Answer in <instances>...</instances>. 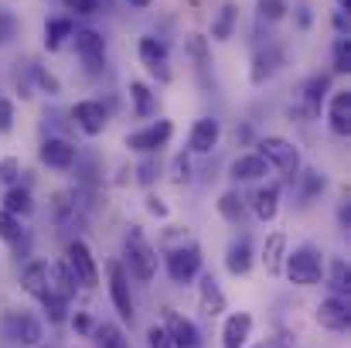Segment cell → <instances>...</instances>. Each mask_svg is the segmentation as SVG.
<instances>
[{"label": "cell", "instance_id": "cell-1", "mask_svg": "<svg viewBox=\"0 0 351 348\" xmlns=\"http://www.w3.org/2000/svg\"><path fill=\"white\" fill-rule=\"evenodd\" d=\"M283 273H287L290 283H297V287H317V283H324V273H328L324 253H321L314 242H300V246L287 249Z\"/></svg>", "mask_w": 351, "mask_h": 348}, {"label": "cell", "instance_id": "cell-2", "mask_svg": "<svg viewBox=\"0 0 351 348\" xmlns=\"http://www.w3.org/2000/svg\"><path fill=\"white\" fill-rule=\"evenodd\" d=\"M123 266L140 283H150L157 273V249L150 246L140 226H130V232L123 235Z\"/></svg>", "mask_w": 351, "mask_h": 348}, {"label": "cell", "instance_id": "cell-3", "mask_svg": "<svg viewBox=\"0 0 351 348\" xmlns=\"http://www.w3.org/2000/svg\"><path fill=\"white\" fill-rule=\"evenodd\" d=\"M331 96V76L328 72H317V76H311V79H304L300 82V89H297V100L290 103V119H300V123H311V119H317L321 116V106H324V100Z\"/></svg>", "mask_w": 351, "mask_h": 348}, {"label": "cell", "instance_id": "cell-4", "mask_svg": "<svg viewBox=\"0 0 351 348\" xmlns=\"http://www.w3.org/2000/svg\"><path fill=\"white\" fill-rule=\"evenodd\" d=\"M256 154H259L273 171H280V174L290 178V181L300 174V150H297V143L287 140V137H259V140H256Z\"/></svg>", "mask_w": 351, "mask_h": 348}, {"label": "cell", "instance_id": "cell-5", "mask_svg": "<svg viewBox=\"0 0 351 348\" xmlns=\"http://www.w3.org/2000/svg\"><path fill=\"white\" fill-rule=\"evenodd\" d=\"M164 266H167V277H171L178 287L195 283L198 273H202V246H198V242H184V246L167 249Z\"/></svg>", "mask_w": 351, "mask_h": 348}, {"label": "cell", "instance_id": "cell-6", "mask_svg": "<svg viewBox=\"0 0 351 348\" xmlns=\"http://www.w3.org/2000/svg\"><path fill=\"white\" fill-rule=\"evenodd\" d=\"M72 45H75V55L86 65V72L103 76V69H106V38L96 27H79V31H72Z\"/></svg>", "mask_w": 351, "mask_h": 348}, {"label": "cell", "instance_id": "cell-7", "mask_svg": "<svg viewBox=\"0 0 351 348\" xmlns=\"http://www.w3.org/2000/svg\"><path fill=\"white\" fill-rule=\"evenodd\" d=\"M65 263H69V270H72V277H75V283H79V287L93 290V287L99 283L96 256H93V249H89L82 239H72V242L65 246Z\"/></svg>", "mask_w": 351, "mask_h": 348}, {"label": "cell", "instance_id": "cell-8", "mask_svg": "<svg viewBox=\"0 0 351 348\" xmlns=\"http://www.w3.org/2000/svg\"><path fill=\"white\" fill-rule=\"evenodd\" d=\"M171 137H174V123H171V119H154V123L133 130V133L126 137V147H130L133 154H157L160 147H167Z\"/></svg>", "mask_w": 351, "mask_h": 348}, {"label": "cell", "instance_id": "cell-9", "mask_svg": "<svg viewBox=\"0 0 351 348\" xmlns=\"http://www.w3.org/2000/svg\"><path fill=\"white\" fill-rule=\"evenodd\" d=\"M38 161L51 171H72L79 164V147L65 137H45L38 147Z\"/></svg>", "mask_w": 351, "mask_h": 348}, {"label": "cell", "instance_id": "cell-10", "mask_svg": "<svg viewBox=\"0 0 351 348\" xmlns=\"http://www.w3.org/2000/svg\"><path fill=\"white\" fill-rule=\"evenodd\" d=\"M136 55L143 62V69L157 79V82H171V69H167V45L154 34H143L136 45Z\"/></svg>", "mask_w": 351, "mask_h": 348}, {"label": "cell", "instance_id": "cell-11", "mask_svg": "<svg viewBox=\"0 0 351 348\" xmlns=\"http://www.w3.org/2000/svg\"><path fill=\"white\" fill-rule=\"evenodd\" d=\"M110 301L123 321H133V294H130V273L119 259H110Z\"/></svg>", "mask_w": 351, "mask_h": 348}, {"label": "cell", "instance_id": "cell-12", "mask_svg": "<svg viewBox=\"0 0 351 348\" xmlns=\"http://www.w3.org/2000/svg\"><path fill=\"white\" fill-rule=\"evenodd\" d=\"M72 123L86 133V137H99L110 123V110L99 103V100H82L72 106Z\"/></svg>", "mask_w": 351, "mask_h": 348}, {"label": "cell", "instance_id": "cell-13", "mask_svg": "<svg viewBox=\"0 0 351 348\" xmlns=\"http://www.w3.org/2000/svg\"><path fill=\"white\" fill-rule=\"evenodd\" d=\"M21 287H24V294H31L34 301L55 297V294H51V263L31 259V263L21 270Z\"/></svg>", "mask_w": 351, "mask_h": 348}, {"label": "cell", "instance_id": "cell-14", "mask_svg": "<svg viewBox=\"0 0 351 348\" xmlns=\"http://www.w3.org/2000/svg\"><path fill=\"white\" fill-rule=\"evenodd\" d=\"M317 325L321 328H328V332H348L351 325V301L348 297H338V294H331L328 301H321V308H317Z\"/></svg>", "mask_w": 351, "mask_h": 348}, {"label": "cell", "instance_id": "cell-15", "mask_svg": "<svg viewBox=\"0 0 351 348\" xmlns=\"http://www.w3.org/2000/svg\"><path fill=\"white\" fill-rule=\"evenodd\" d=\"M219 140H222V123L215 116H202V119H195V126L188 133V150L191 154H212L219 147Z\"/></svg>", "mask_w": 351, "mask_h": 348}, {"label": "cell", "instance_id": "cell-16", "mask_svg": "<svg viewBox=\"0 0 351 348\" xmlns=\"http://www.w3.org/2000/svg\"><path fill=\"white\" fill-rule=\"evenodd\" d=\"M164 332H167V342L171 348H202V332H198V325L191 321V318H184V314H167V321H164Z\"/></svg>", "mask_w": 351, "mask_h": 348}, {"label": "cell", "instance_id": "cell-17", "mask_svg": "<svg viewBox=\"0 0 351 348\" xmlns=\"http://www.w3.org/2000/svg\"><path fill=\"white\" fill-rule=\"evenodd\" d=\"M283 48L280 45H266V48H259L256 55H252V72H249V79H252V86H263V82H269L280 69H283Z\"/></svg>", "mask_w": 351, "mask_h": 348}, {"label": "cell", "instance_id": "cell-18", "mask_svg": "<svg viewBox=\"0 0 351 348\" xmlns=\"http://www.w3.org/2000/svg\"><path fill=\"white\" fill-rule=\"evenodd\" d=\"M188 55H191V62H195L198 86H202V89H215V76H212V48H208V38H202V34H191V38H188Z\"/></svg>", "mask_w": 351, "mask_h": 348}, {"label": "cell", "instance_id": "cell-19", "mask_svg": "<svg viewBox=\"0 0 351 348\" xmlns=\"http://www.w3.org/2000/svg\"><path fill=\"white\" fill-rule=\"evenodd\" d=\"M7 328H10V338H14L17 345H24V348L41 345V338H45V332H41V321H38L34 314H27V311H17V314H10V318H7Z\"/></svg>", "mask_w": 351, "mask_h": 348}, {"label": "cell", "instance_id": "cell-20", "mask_svg": "<svg viewBox=\"0 0 351 348\" xmlns=\"http://www.w3.org/2000/svg\"><path fill=\"white\" fill-rule=\"evenodd\" d=\"M273 167L252 150V154H239L232 164H229V178H232L235 185H249V181H263L266 174H269Z\"/></svg>", "mask_w": 351, "mask_h": 348}, {"label": "cell", "instance_id": "cell-21", "mask_svg": "<svg viewBox=\"0 0 351 348\" xmlns=\"http://www.w3.org/2000/svg\"><path fill=\"white\" fill-rule=\"evenodd\" d=\"M328 130L335 137H348L351 133V93L348 89L331 93V100H328Z\"/></svg>", "mask_w": 351, "mask_h": 348}, {"label": "cell", "instance_id": "cell-22", "mask_svg": "<svg viewBox=\"0 0 351 348\" xmlns=\"http://www.w3.org/2000/svg\"><path fill=\"white\" fill-rule=\"evenodd\" d=\"M198 304L208 318H219L229 308V301H226V294H222V287L212 273H198Z\"/></svg>", "mask_w": 351, "mask_h": 348}, {"label": "cell", "instance_id": "cell-23", "mask_svg": "<svg viewBox=\"0 0 351 348\" xmlns=\"http://www.w3.org/2000/svg\"><path fill=\"white\" fill-rule=\"evenodd\" d=\"M245 202H249V212L259 222H273L276 212H280V185H259L252 192V198H245Z\"/></svg>", "mask_w": 351, "mask_h": 348}, {"label": "cell", "instance_id": "cell-24", "mask_svg": "<svg viewBox=\"0 0 351 348\" xmlns=\"http://www.w3.org/2000/svg\"><path fill=\"white\" fill-rule=\"evenodd\" d=\"M252 263H256V256H252V239H249V235H235L232 242H229V249H226V270H229L232 277H245V273L252 270Z\"/></svg>", "mask_w": 351, "mask_h": 348}, {"label": "cell", "instance_id": "cell-25", "mask_svg": "<svg viewBox=\"0 0 351 348\" xmlns=\"http://www.w3.org/2000/svg\"><path fill=\"white\" fill-rule=\"evenodd\" d=\"M249 332H252V314H245V311L229 314L222 325V348H245Z\"/></svg>", "mask_w": 351, "mask_h": 348}, {"label": "cell", "instance_id": "cell-26", "mask_svg": "<svg viewBox=\"0 0 351 348\" xmlns=\"http://www.w3.org/2000/svg\"><path fill=\"white\" fill-rule=\"evenodd\" d=\"M219 216H222L226 222H232V226H242V222H245L249 202H245V195H242L239 188H229V192L219 195Z\"/></svg>", "mask_w": 351, "mask_h": 348}, {"label": "cell", "instance_id": "cell-27", "mask_svg": "<svg viewBox=\"0 0 351 348\" xmlns=\"http://www.w3.org/2000/svg\"><path fill=\"white\" fill-rule=\"evenodd\" d=\"M293 181H300V195H297V198H300L304 209H307L311 202H317L321 192L328 188V178H324V171H317V167H307V171L300 167V174H297Z\"/></svg>", "mask_w": 351, "mask_h": 348}, {"label": "cell", "instance_id": "cell-28", "mask_svg": "<svg viewBox=\"0 0 351 348\" xmlns=\"http://www.w3.org/2000/svg\"><path fill=\"white\" fill-rule=\"evenodd\" d=\"M283 259H287V235L283 232H269L266 246H263V266L266 273H283Z\"/></svg>", "mask_w": 351, "mask_h": 348}, {"label": "cell", "instance_id": "cell-29", "mask_svg": "<svg viewBox=\"0 0 351 348\" xmlns=\"http://www.w3.org/2000/svg\"><path fill=\"white\" fill-rule=\"evenodd\" d=\"M130 106H133V116L136 119H150L157 113V96L147 82H130Z\"/></svg>", "mask_w": 351, "mask_h": 348}, {"label": "cell", "instance_id": "cell-30", "mask_svg": "<svg viewBox=\"0 0 351 348\" xmlns=\"http://www.w3.org/2000/svg\"><path fill=\"white\" fill-rule=\"evenodd\" d=\"M0 209H7L10 216L24 219V216H31V212H34V198H31V192L17 181V185H10V188L3 192V205H0Z\"/></svg>", "mask_w": 351, "mask_h": 348}, {"label": "cell", "instance_id": "cell-31", "mask_svg": "<svg viewBox=\"0 0 351 348\" xmlns=\"http://www.w3.org/2000/svg\"><path fill=\"white\" fill-rule=\"evenodd\" d=\"M75 277H72V270H69V263H51V294L58 297V301H72L75 297Z\"/></svg>", "mask_w": 351, "mask_h": 348}, {"label": "cell", "instance_id": "cell-32", "mask_svg": "<svg viewBox=\"0 0 351 348\" xmlns=\"http://www.w3.org/2000/svg\"><path fill=\"white\" fill-rule=\"evenodd\" d=\"M235 24H239V7L235 3H222V10L212 21V38L215 41H229L235 34Z\"/></svg>", "mask_w": 351, "mask_h": 348}, {"label": "cell", "instance_id": "cell-33", "mask_svg": "<svg viewBox=\"0 0 351 348\" xmlns=\"http://www.w3.org/2000/svg\"><path fill=\"white\" fill-rule=\"evenodd\" d=\"M72 31H75V24L69 17H51L45 24V48L48 51H58L65 45V38H72Z\"/></svg>", "mask_w": 351, "mask_h": 348}, {"label": "cell", "instance_id": "cell-34", "mask_svg": "<svg viewBox=\"0 0 351 348\" xmlns=\"http://www.w3.org/2000/svg\"><path fill=\"white\" fill-rule=\"evenodd\" d=\"M328 287L338 294V297H348L351 294V270H348V259L335 256L331 259V273H328Z\"/></svg>", "mask_w": 351, "mask_h": 348}, {"label": "cell", "instance_id": "cell-35", "mask_svg": "<svg viewBox=\"0 0 351 348\" xmlns=\"http://www.w3.org/2000/svg\"><path fill=\"white\" fill-rule=\"evenodd\" d=\"M93 342H96V348H126V338H123V332H119L113 321L96 325L93 328Z\"/></svg>", "mask_w": 351, "mask_h": 348}, {"label": "cell", "instance_id": "cell-36", "mask_svg": "<svg viewBox=\"0 0 351 348\" xmlns=\"http://www.w3.org/2000/svg\"><path fill=\"white\" fill-rule=\"evenodd\" d=\"M0 239H3L7 246H17V242L24 239L21 219H17V216H10L7 209H0Z\"/></svg>", "mask_w": 351, "mask_h": 348}, {"label": "cell", "instance_id": "cell-37", "mask_svg": "<svg viewBox=\"0 0 351 348\" xmlns=\"http://www.w3.org/2000/svg\"><path fill=\"white\" fill-rule=\"evenodd\" d=\"M331 65L338 76L351 72V38H335V48H331Z\"/></svg>", "mask_w": 351, "mask_h": 348}, {"label": "cell", "instance_id": "cell-38", "mask_svg": "<svg viewBox=\"0 0 351 348\" xmlns=\"http://www.w3.org/2000/svg\"><path fill=\"white\" fill-rule=\"evenodd\" d=\"M157 178H160V164H157V157H154V154H143V161L136 164V185H140V188H150Z\"/></svg>", "mask_w": 351, "mask_h": 348}, {"label": "cell", "instance_id": "cell-39", "mask_svg": "<svg viewBox=\"0 0 351 348\" xmlns=\"http://www.w3.org/2000/svg\"><path fill=\"white\" fill-rule=\"evenodd\" d=\"M27 72L34 76V82H38V89H45L48 96H58L62 93V82L51 76V72H45L41 65H34V62H27Z\"/></svg>", "mask_w": 351, "mask_h": 348}, {"label": "cell", "instance_id": "cell-40", "mask_svg": "<svg viewBox=\"0 0 351 348\" xmlns=\"http://www.w3.org/2000/svg\"><path fill=\"white\" fill-rule=\"evenodd\" d=\"M256 10H259V17L263 21H269V24H276V21H283L287 17V0H256Z\"/></svg>", "mask_w": 351, "mask_h": 348}, {"label": "cell", "instance_id": "cell-41", "mask_svg": "<svg viewBox=\"0 0 351 348\" xmlns=\"http://www.w3.org/2000/svg\"><path fill=\"white\" fill-rule=\"evenodd\" d=\"M41 308H45V314H48V321H51V325H62V321L69 318V301L45 297V301H41Z\"/></svg>", "mask_w": 351, "mask_h": 348}, {"label": "cell", "instance_id": "cell-42", "mask_svg": "<svg viewBox=\"0 0 351 348\" xmlns=\"http://www.w3.org/2000/svg\"><path fill=\"white\" fill-rule=\"evenodd\" d=\"M14 38H17V17H14L7 7H0V48L10 45Z\"/></svg>", "mask_w": 351, "mask_h": 348}, {"label": "cell", "instance_id": "cell-43", "mask_svg": "<svg viewBox=\"0 0 351 348\" xmlns=\"http://www.w3.org/2000/svg\"><path fill=\"white\" fill-rule=\"evenodd\" d=\"M171 181H174V185H188V181H191V161H188V154H178V157H174V164H171Z\"/></svg>", "mask_w": 351, "mask_h": 348}, {"label": "cell", "instance_id": "cell-44", "mask_svg": "<svg viewBox=\"0 0 351 348\" xmlns=\"http://www.w3.org/2000/svg\"><path fill=\"white\" fill-rule=\"evenodd\" d=\"M17 174H21V161L17 157H3L0 161V185H17Z\"/></svg>", "mask_w": 351, "mask_h": 348}, {"label": "cell", "instance_id": "cell-45", "mask_svg": "<svg viewBox=\"0 0 351 348\" xmlns=\"http://www.w3.org/2000/svg\"><path fill=\"white\" fill-rule=\"evenodd\" d=\"M65 7H69V10H75V14H82V17L99 14V0H65Z\"/></svg>", "mask_w": 351, "mask_h": 348}, {"label": "cell", "instance_id": "cell-46", "mask_svg": "<svg viewBox=\"0 0 351 348\" xmlns=\"http://www.w3.org/2000/svg\"><path fill=\"white\" fill-rule=\"evenodd\" d=\"M14 130V103L0 96V133H10Z\"/></svg>", "mask_w": 351, "mask_h": 348}, {"label": "cell", "instance_id": "cell-47", "mask_svg": "<svg viewBox=\"0 0 351 348\" xmlns=\"http://www.w3.org/2000/svg\"><path fill=\"white\" fill-rule=\"evenodd\" d=\"M147 212L157 216V219H167V205H164L157 195H147Z\"/></svg>", "mask_w": 351, "mask_h": 348}, {"label": "cell", "instance_id": "cell-48", "mask_svg": "<svg viewBox=\"0 0 351 348\" xmlns=\"http://www.w3.org/2000/svg\"><path fill=\"white\" fill-rule=\"evenodd\" d=\"M252 348H293V342H290V335H273V338H266Z\"/></svg>", "mask_w": 351, "mask_h": 348}, {"label": "cell", "instance_id": "cell-49", "mask_svg": "<svg viewBox=\"0 0 351 348\" xmlns=\"http://www.w3.org/2000/svg\"><path fill=\"white\" fill-rule=\"evenodd\" d=\"M338 226H341V232L351 229V205L348 202H341V205H338Z\"/></svg>", "mask_w": 351, "mask_h": 348}, {"label": "cell", "instance_id": "cell-50", "mask_svg": "<svg viewBox=\"0 0 351 348\" xmlns=\"http://www.w3.org/2000/svg\"><path fill=\"white\" fill-rule=\"evenodd\" d=\"M335 27H338V38H348V14H345V10H338V14H335Z\"/></svg>", "mask_w": 351, "mask_h": 348}, {"label": "cell", "instance_id": "cell-51", "mask_svg": "<svg viewBox=\"0 0 351 348\" xmlns=\"http://www.w3.org/2000/svg\"><path fill=\"white\" fill-rule=\"evenodd\" d=\"M72 325H75V332H82V335H89V332H93V321H89L86 314H75V318H72Z\"/></svg>", "mask_w": 351, "mask_h": 348}, {"label": "cell", "instance_id": "cell-52", "mask_svg": "<svg viewBox=\"0 0 351 348\" xmlns=\"http://www.w3.org/2000/svg\"><path fill=\"white\" fill-rule=\"evenodd\" d=\"M297 10H300V24L307 27V24H311V10H307V7H297Z\"/></svg>", "mask_w": 351, "mask_h": 348}, {"label": "cell", "instance_id": "cell-53", "mask_svg": "<svg viewBox=\"0 0 351 348\" xmlns=\"http://www.w3.org/2000/svg\"><path fill=\"white\" fill-rule=\"evenodd\" d=\"M130 3H133V7H147L150 0H130Z\"/></svg>", "mask_w": 351, "mask_h": 348}]
</instances>
